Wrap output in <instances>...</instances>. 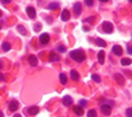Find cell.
Wrapping results in <instances>:
<instances>
[{"label": "cell", "instance_id": "6da1fadb", "mask_svg": "<svg viewBox=\"0 0 132 117\" xmlns=\"http://www.w3.org/2000/svg\"><path fill=\"white\" fill-rule=\"evenodd\" d=\"M70 58L75 60V62H78V63H82L86 59V56L81 50H75V51L70 52Z\"/></svg>", "mask_w": 132, "mask_h": 117}, {"label": "cell", "instance_id": "7a4b0ae2", "mask_svg": "<svg viewBox=\"0 0 132 117\" xmlns=\"http://www.w3.org/2000/svg\"><path fill=\"white\" fill-rule=\"evenodd\" d=\"M102 29H103V31H104V33H107V34H112V33H113V29H114V27H113V24H112L110 22H103Z\"/></svg>", "mask_w": 132, "mask_h": 117}, {"label": "cell", "instance_id": "3957f363", "mask_svg": "<svg viewBox=\"0 0 132 117\" xmlns=\"http://www.w3.org/2000/svg\"><path fill=\"white\" fill-rule=\"evenodd\" d=\"M101 111H102L103 115L109 116V115L112 114V106H110L109 104H102V105H101Z\"/></svg>", "mask_w": 132, "mask_h": 117}, {"label": "cell", "instance_id": "277c9868", "mask_svg": "<svg viewBox=\"0 0 132 117\" xmlns=\"http://www.w3.org/2000/svg\"><path fill=\"white\" fill-rule=\"evenodd\" d=\"M39 40H40V44L41 45H47L50 42V35H49L47 33H44V34L40 35Z\"/></svg>", "mask_w": 132, "mask_h": 117}, {"label": "cell", "instance_id": "5b68a950", "mask_svg": "<svg viewBox=\"0 0 132 117\" xmlns=\"http://www.w3.org/2000/svg\"><path fill=\"white\" fill-rule=\"evenodd\" d=\"M18 107H19V104L17 100H11L10 104H9V110L11 111V112H15L18 110Z\"/></svg>", "mask_w": 132, "mask_h": 117}, {"label": "cell", "instance_id": "8992f818", "mask_svg": "<svg viewBox=\"0 0 132 117\" xmlns=\"http://www.w3.org/2000/svg\"><path fill=\"white\" fill-rule=\"evenodd\" d=\"M27 112L29 114L30 116H35V115L39 114V107L38 106H30V107H28Z\"/></svg>", "mask_w": 132, "mask_h": 117}, {"label": "cell", "instance_id": "52a82bcc", "mask_svg": "<svg viewBox=\"0 0 132 117\" xmlns=\"http://www.w3.org/2000/svg\"><path fill=\"white\" fill-rule=\"evenodd\" d=\"M26 11H27V16H28L29 18H32V19H33V18H35L36 13H35V9H34V7H32V6H28Z\"/></svg>", "mask_w": 132, "mask_h": 117}, {"label": "cell", "instance_id": "ba28073f", "mask_svg": "<svg viewBox=\"0 0 132 117\" xmlns=\"http://www.w3.org/2000/svg\"><path fill=\"white\" fill-rule=\"evenodd\" d=\"M69 18H70V12H69L68 10H63V11H62V15H61V19H62L63 22H67Z\"/></svg>", "mask_w": 132, "mask_h": 117}, {"label": "cell", "instance_id": "9c48e42d", "mask_svg": "<svg viewBox=\"0 0 132 117\" xmlns=\"http://www.w3.org/2000/svg\"><path fill=\"white\" fill-rule=\"evenodd\" d=\"M73 111H74V114L78 115V116H81V115L84 114V109H82V106H80V105L73 106Z\"/></svg>", "mask_w": 132, "mask_h": 117}, {"label": "cell", "instance_id": "30bf717a", "mask_svg": "<svg viewBox=\"0 0 132 117\" xmlns=\"http://www.w3.org/2000/svg\"><path fill=\"white\" fill-rule=\"evenodd\" d=\"M28 62H29V64L32 66H36V65H38V58H36V56H34V54L29 56Z\"/></svg>", "mask_w": 132, "mask_h": 117}, {"label": "cell", "instance_id": "8fae6325", "mask_svg": "<svg viewBox=\"0 0 132 117\" xmlns=\"http://www.w3.org/2000/svg\"><path fill=\"white\" fill-rule=\"evenodd\" d=\"M63 105H66V106H69V105H72L73 104V99H72V97H69V95H66V97H63Z\"/></svg>", "mask_w": 132, "mask_h": 117}, {"label": "cell", "instance_id": "7c38bea8", "mask_svg": "<svg viewBox=\"0 0 132 117\" xmlns=\"http://www.w3.org/2000/svg\"><path fill=\"white\" fill-rule=\"evenodd\" d=\"M113 53L116 54V56H121L122 54V48L119 45H114L113 46Z\"/></svg>", "mask_w": 132, "mask_h": 117}, {"label": "cell", "instance_id": "4fadbf2b", "mask_svg": "<svg viewBox=\"0 0 132 117\" xmlns=\"http://www.w3.org/2000/svg\"><path fill=\"white\" fill-rule=\"evenodd\" d=\"M49 60H50L51 63H55V62H59V56L52 52V53H50V56H49Z\"/></svg>", "mask_w": 132, "mask_h": 117}, {"label": "cell", "instance_id": "5bb4252c", "mask_svg": "<svg viewBox=\"0 0 132 117\" xmlns=\"http://www.w3.org/2000/svg\"><path fill=\"white\" fill-rule=\"evenodd\" d=\"M70 77H72L73 81H79L80 75H79V73H78L76 70H72V71H70Z\"/></svg>", "mask_w": 132, "mask_h": 117}, {"label": "cell", "instance_id": "9a60e30c", "mask_svg": "<svg viewBox=\"0 0 132 117\" xmlns=\"http://www.w3.org/2000/svg\"><path fill=\"white\" fill-rule=\"evenodd\" d=\"M74 11H75V15H80L81 13V4L80 2H75L74 4Z\"/></svg>", "mask_w": 132, "mask_h": 117}, {"label": "cell", "instance_id": "2e32d148", "mask_svg": "<svg viewBox=\"0 0 132 117\" xmlns=\"http://www.w3.org/2000/svg\"><path fill=\"white\" fill-rule=\"evenodd\" d=\"M104 56H105V53H104L103 50L98 52V63L99 64H104Z\"/></svg>", "mask_w": 132, "mask_h": 117}, {"label": "cell", "instance_id": "e0dca14e", "mask_svg": "<svg viewBox=\"0 0 132 117\" xmlns=\"http://www.w3.org/2000/svg\"><path fill=\"white\" fill-rule=\"evenodd\" d=\"M59 81L62 85H67L68 82V77L66 76V74H59Z\"/></svg>", "mask_w": 132, "mask_h": 117}, {"label": "cell", "instance_id": "ac0fdd59", "mask_svg": "<svg viewBox=\"0 0 132 117\" xmlns=\"http://www.w3.org/2000/svg\"><path fill=\"white\" fill-rule=\"evenodd\" d=\"M96 45L99 46V47H102V48H104V47L107 46V42H105L103 39H99V38H98V39H96Z\"/></svg>", "mask_w": 132, "mask_h": 117}, {"label": "cell", "instance_id": "d6986e66", "mask_svg": "<svg viewBox=\"0 0 132 117\" xmlns=\"http://www.w3.org/2000/svg\"><path fill=\"white\" fill-rule=\"evenodd\" d=\"M47 7H49V10H56V9L59 7V4L58 2H51Z\"/></svg>", "mask_w": 132, "mask_h": 117}, {"label": "cell", "instance_id": "ffe728a7", "mask_svg": "<svg viewBox=\"0 0 132 117\" xmlns=\"http://www.w3.org/2000/svg\"><path fill=\"white\" fill-rule=\"evenodd\" d=\"M131 64V59L130 58H122L121 59V65L126 66V65H130Z\"/></svg>", "mask_w": 132, "mask_h": 117}, {"label": "cell", "instance_id": "44dd1931", "mask_svg": "<svg viewBox=\"0 0 132 117\" xmlns=\"http://www.w3.org/2000/svg\"><path fill=\"white\" fill-rule=\"evenodd\" d=\"M10 48H11V45L9 44V42H4V44H2V50H4L5 52L10 51Z\"/></svg>", "mask_w": 132, "mask_h": 117}, {"label": "cell", "instance_id": "7402d4cb", "mask_svg": "<svg viewBox=\"0 0 132 117\" xmlns=\"http://www.w3.org/2000/svg\"><path fill=\"white\" fill-rule=\"evenodd\" d=\"M115 77H116V81L120 83V85H124V77H122L120 74H116V75H115Z\"/></svg>", "mask_w": 132, "mask_h": 117}, {"label": "cell", "instance_id": "603a6c76", "mask_svg": "<svg viewBox=\"0 0 132 117\" xmlns=\"http://www.w3.org/2000/svg\"><path fill=\"white\" fill-rule=\"evenodd\" d=\"M17 29L19 33H22V35H27V30L24 29V27H22V26H18L17 27Z\"/></svg>", "mask_w": 132, "mask_h": 117}, {"label": "cell", "instance_id": "cb8c5ba5", "mask_svg": "<svg viewBox=\"0 0 132 117\" xmlns=\"http://www.w3.org/2000/svg\"><path fill=\"white\" fill-rule=\"evenodd\" d=\"M87 117H97L96 110H90V111L87 112Z\"/></svg>", "mask_w": 132, "mask_h": 117}, {"label": "cell", "instance_id": "d4e9b609", "mask_svg": "<svg viewBox=\"0 0 132 117\" xmlns=\"http://www.w3.org/2000/svg\"><path fill=\"white\" fill-rule=\"evenodd\" d=\"M92 80H93L95 82H98V83L101 82V77H99L98 75H96V74H93V75H92Z\"/></svg>", "mask_w": 132, "mask_h": 117}, {"label": "cell", "instance_id": "484cf974", "mask_svg": "<svg viewBox=\"0 0 132 117\" xmlns=\"http://www.w3.org/2000/svg\"><path fill=\"white\" fill-rule=\"evenodd\" d=\"M57 51H58V52H62V53H64V52L67 51V48H66L63 45H59V46H57Z\"/></svg>", "mask_w": 132, "mask_h": 117}, {"label": "cell", "instance_id": "4316f807", "mask_svg": "<svg viewBox=\"0 0 132 117\" xmlns=\"http://www.w3.org/2000/svg\"><path fill=\"white\" fill-rule=\"evenodd\" d=\"M126 117H132V107H129L126 110Z\"/></svg>", "mask_w": 132, "mask_h": 117}, {"label": "cell", "instance_id": "83f0119b", "mask_svg": "<svg viewBox=\"0 0 132 117\" xmlns=\"http://www.w3.org/2000/svg\"><path fill=\"white\" fill-rule=\"evenodd\" d=\"M40 29H41V24H40V23H36V24L34 26V30H35V31H39Z\"/></svg>", "mask_w": 132, "mask_h": 117}, {"label": "cell", "instance_id": "f1b7e54d", "mask_svg": "<svg viewBox=\"0 0 132 117\" xmlns=\"http://www.w3.org/2000/svg\"><path fill=\"white\" fill-rule=\"evenodd\" d=\"M85 4H86L87 6H92V5H93V0H85Z\"/></svg>", "mask_w": 132, "mask_h": 117}, {"label": "cell", "instance_id": "f546056e", "mask_svg": "<svg viewBox=\"0 0 132 117\" xmlns=\"http://www.w3.org/2000/svg\"><path fill=\"white\" fill-rule=\"evenodd\" d=\"M86 104H87V102H86V100H80V102H79V105H80V106H82V107H84Z\"/></svg>", "mask_w": 132, "mask_h": 117}, {"label": "cell", "instance_id": "4dcf8cb0", "mask_svg": "<svg viewBox=\"0 0 132 117\" xmlns=\"http://www.w3.org/2000/svg\"><path fill=\"white\" fill-rule=\"evenodd\" d=\"M0 1H1L2 4H9V2H10L11 0H0Z\"/></svg>", "mask_w": 132, "mask_h": 117}, {"label": "cell", "instance_id": "1f68e13d", "mask_svg": "<svg viewBox=\"0 0 132 117\" xmlns=\"http://www.w3.org/2000/svg\"><path fill=\"white\" fill-rule=\"evenodd\" d=\"M0 81H5V77H4L2 74H0Z\"/></svg>", "mask_w": 132, "mask_h": 117}, {"label": "cell", "instance_id": "d6a6232c", "mask_svg": "<svg viewBox=\"0 0 132 117\" xmlns=\"http://www.w3.org/2000/svg\"><path fill=\"white\" fill-rule=\"evenodd\" d=\"M127 52H129V54H131V46L129 45V48H127Z\"/></svg>", "mask_w": 132, "mask_h": 117}, {"label": "cell", "instance_id": "836d02e7", "mask_svg": "<svg viewBox=\"0 0 132 117\" xmlns=\"http://www.w3.org/2000/svg\"><path fill=\"white\" fill-rule=\"evenodd\" d=\"M14 117H22L21 115H18V114H16V115H14Z\"/></svg>", "mask_w": 132, "mask_h": 117}, {"label": "cell", "instance_id": "e575fe53", "mask_svg": "<svg viewBox=\"0 0 132 117\" xmlns=\"http://www.w3.org/2000/svg\"><path fill=\"white\" fill-rule=\"evenodd\" d=\"M0 117H4V114H2V111H0Z\"/></svg>", "mask_w": 132, "mask_h": 117}, {"label": "cell", "instance_id": "d590c367", "mask_svg": "<svg viewBox=\"0 0 132 117\" xmlns=\"http://www.w3.org/2000/svg\"><path fill=\"white\" fill-rule=\"evenodd\" d=\"M102 2H107V1H109V0H101Z\"/></svg>", "mask_w": 132, "mask_h": 117}, {"label": "cell", "instance_id": "8d00e7d4", "mask_svg": "<svg viewBox=\"0 0 132 117\" xmlns=\"http://www.w3.org/2000/svg\"><path fill=\"white\" fill-rule=\"evenodd\" d=\"M1 65H2V64H1V62H0V68H1Z\"/></svg>", "mask_w": 132, "mask_h": 117}, {"label": "cell", "instance_id": "74e56055", "mask_svg": "<svg viewBox=\"0 0 132 117\" xmlns=\"http://www.w3.org/2000/svg\"><path fill=\"white\" fill-rule=\"evenodd\" d=\"M0 17H1V11H0Z\"/></svg>", "mask_w": 132, "mask_h": 117}, {"label": "cell", "instance_id": "f35d334b", "mask_svg": "<svg viewBox=\"0 0 132 117\" xmlns=\"http://www.w3.org/2000/svg\"><path fill=\"white\" fill-rule=\"evenodd\" d=\"M0 29H1V24H0Z\"/></svg>", "mask_w": 132, "mask_h": 117}, {"label": "cell", "instance_id": "ab89813d", "mask_svg": "<svg viewBox=\"0 0 132 117\" xmlns=\"http://www.w3.org/2000/svg\"><path fill=\"white\" fill-rule=\"evenodd\" d=\"M129 1H131V0H129Z\"/></svg>", "mask_w": 132, "mask_h": 117}]
</instances>
